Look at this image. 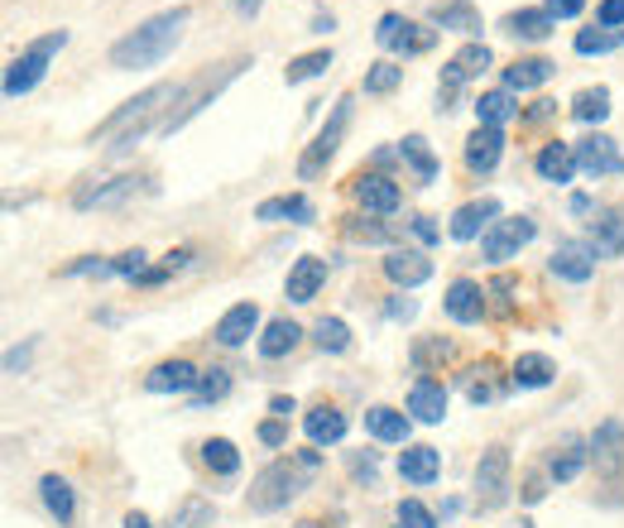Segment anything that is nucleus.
Returning <instances> with one entry per match:
<instances>
[{
  "label": "nucleus",
  "instance_id": "obj_1",
  "mask_svg": "<svg viewBox=\"0 0 624 528\" xmlns=\"http://www.w3.org/2000/svg\"><path fill=\"white\" fill-rule=\"evenodd\" d=\"M188 6H174V10H164L155 14V20H145L140 29H130L126 39H116L111 43V68L120 72H135V68H155L164 63L174 49H178V39H182V29H188Z\"/></svg>",
  "mask_w": 624,
  "mask_h": 528
},
{
  "label": "nucleus",
  "instance_id": "obj_2",
  "mask_svg": "<svg viewBox=\"0 0 624 528\" xmlns=\"http://www.w3.org/2000/svg\"><path fill=\"white\" fill-rule=\"evenodd\" d=\"M182 97H188V87H182V82H155V87H145L140 97L126 101L116 116H106L101 126L91 130V145H97V140H120L116 149H130L135 140H145L149 126H155V120L169 111V106H178ZM159 126H164V120H159Z\"/></svg>",
  "mask_w": 624,
  "mask_h": 528
},
{
  "label": "nucleus",
  "instance_id": "obj_3",
  "mask_svg": "<svg viewBox=\"0 0 624 528\" xmlns=\"http://www.w3.org/2000/svg\"><path fill=\"white\" fill-rule=\"evenodd\" d=\"M317 471V451H294L288 461H269L260 476L250 480V509L255 515H274V509H284L288 500H298L303 490H308V480Z\"/></svg>",
  "mask_w": 624,
  "mask_h": 528
},
{
  "label": "nucleus",
  "instance_id": "obj_4",
  "mask_svg": "<svg viewBox=\"0 0 624 528\" xmlns=\"http://www.w3.org/2000/svg\"><path fill=\"white\" fill-rule=\"evenodd\" d=\"M351 97H337L331 101V116H327V126L317 130V140L308 145V155L298 159V178H317L327 169V159L337 155V145H341V135H346V126H351Z\"/></svg>",
  "mask_w": 624,
  "mask_h": 528
},
{
  "label": "nucleus",
  "instance_id": "obj_5",
  "mask_svg": "<svg viewBox=\"0 0 624 528\" xmlns=\"http://www.w3.org/2000/svg\"><path fill=\"white\" fill-rule=\"evenodd\" d=\"M375 39H379V49H389V53H399V58H418V53H428L433 43H437V29L414 24V20H404V14L389 10V14H379Z\"/></svg>",
  "mask_w": 624,
  "mask_h": 528
},
{
  "label": "nucleus",
  "instance_id": "obj_6",
  "mask_svg": "<svg viewBox=\"0 0 624 528\" xmlns=\"http://www.w3.org/2000/svg\"><path fill=\"white\" fill-rule=\"evenodd\" d=\"M534 236H538V226L528 221V217H499L491 231L481 236V255H485V260H495V265H505V260H514V255H519Z\"/></svg>",
  "mask_w": 624,
  "mask_h": 528
},
{
  "label": "nucleus",
  "instance_id": "obj_7",
  "mask_svg": "<svg viewBox=\"0 0 624 528\" xmlns=\"http://www.w3.org/2000/svg\"><path fill=\"white\" fill-rule=\"evenodd\" d=\"M476 500L485 509H499L509 500V451L505 447H485L476 461Z\"/></svg>",
  "mask_w": 624,
  "mask_h": 528
},
{
  "label": "nucleus",
  "instance_id": "obj_8",
  "mask_svg": "<svg viewBox=\"0 0 624 528\" xmlns=\"http://www.w3.org/2000/svg\"><path fill=\"white\" fill-rule=\"evenodd\" d=\"M140 192H149V178L120 173V178H106V183H87V188H78L72 207H78V211H91V207H120V202L140 198Z\"/></svg>",
  "mask_w": 624,
  "mask_h": 528
},
{
  "label": "nucleus",
  "instance_id": "obj_9",
  "mask_svg": "<svg viewBox=\"0 0 624 528\" xmlns=\"http://www.w3.org/2000/svg\"><path fill=\"white\" fill-rule=\"evenodd\" d=\"M491 63H495V53L485 49V43H466V49H456V53H452V63L443 68V106H447L456 92H462L466 82H476Z\"/></svg>",
  "mask_w": 624,
  "mask_h": 528
},
{
  "label": "nucleus",
  "instance_id": "obj_10",
  "mask_svg": "<svg viewBox=\"0 0 624 528\" xmlns=\"http://www.w3.org/2000/svg\"><path fill=\"white\" fill-rule=\"evenodd\" d=\"M576 163H582V173L591 178H615L624 173V155L611 135H586L582 145H576Z\"/></svg>",
  "mask_w": 624,
  "mask_h": 528
},
{
  "label": "nucleus",
  "instance_id": "obj_11",
  "mask_svg": "<svg viewBox=\"0 0 624 528\" xmlns=\"http://www.w3.org/2000/svg\"><path fill=\"white\" fill-rule=\"evenodd\" d=\"M547 269L567 283H586L591 275H596V250H591L586 240H562V246L553 250V260H547Z\"/></svg>",
  "mask_w": 624,
  "mask_h": 528
},
{
  "label": "nucleus",
  "instance_id": "obj_12",
  "mask_svg": "<svg viewBox=\"0 0 624 528\" xmlns=\"http://www.w3.org/2000/svg\"><path fill=\"white\" fill-rule=\"evenodd\" d=\"M197 380H202V370L192 360H164V366L145 375V389L149 395H192Z\"/></svg>",
  "mask_w": 624,
  "mask_h": 528
},
{
  "label": "nucleus",
  "instance_id": "obj_13",
  "mask_svg": "<svg viewBox=\"0 0 624 528\" xmlns=\"http://www.w3.org/2000/svg\"><path fill=\"white\" fill-rule=\"evenodd\" d=\"M43 72H49V53L29 43V49L6 68V97L14 101V97H24V92H34V87L43 82Z\"/></svg>",
  "mask_w": 624,
  "mask_h": 528
},
{
  "label": "nucleus",
  "instance_id": "obj_14",
  "mask_svg": "<svg viewBox=\"0 0 624 528\" xmlns=\"http://www.w3.org/2000/svg\"><path fill=\"white\" fill-rule=\"evenodd\" d=\"M505 159V130L499 126H476L466 140V169L471 173H491Z\"/></svg>",
  "mask_w": 624,
  "mask_h": 528
},
{
  "label": "nucleus",
  "instance_id": "obj_15",
  "mask_svg": "<svg viewBox=\"0 0 624 528\" xmlns=\"http://www.w3.org/2000/svg\"><path fill=\"white\" fill-rule=\"evenodd\" d=\"M385 275L399 283V289H418V283H428L433 279V260L423 250H389L385 255Z\"/></svg>",
  "mask_w": 624,
  "mask_h": 528
},
{
  "label": "nucleus",
  "instance_id": "obj_16",
  "mask_svg": "<svg viewBox=\"0 0 624 528\" xmlns=\"http://www.w3.org/2000/svg\"><path fill=\"white\" fill-rule=\"evenodd\" d=\"M356 202L365 211H375V217H389V211H399V183L385 173H360L356 178Z\"/></svg>",
  "mask_w": 624,
  "mask_h": 528
},
{
  "label": "nucleus",
  "instance_id": "obj_17",
  "mask_svg": "<svg viewBox=\"0 0 624 528\" xmlns=\"http://www.w3.org/2000/svg\"><path fill=\"white\" fill-rule=\"evenodd\" d=\"M499 221V202L495 198H481V202H466V207H456V217H452V240H476L481 231H491V226Z\"/></svg>",
  "mask_w": 624,
  "mask_h": 528
},
{
  "label": "nucleus",
  "instance_id": "obj_18",
  "mask_svg": "<svg viewBox=\"0 0 624 528\" xmlns=\"http://www.w3.org/2000/svg\"><path fill=\"white\" fill-rule=\"evenodd\" d=\"M485 308H491V303H485V289L476 279H456L447 289V317H452V322L471 327V322H481V317H485Z\"/></svg>",
  "mask_w": 624,
  "mask_h": 528
},
{
  "label": "nucleus",
  "instance_id": "obj_19",
  "mask_svg": "<svg viewBox=\"0 0 624 528\" xmlns=\"http://www.w3.org/2000/svg\"><path fill=\"white\" fill-rule=\"evenodd\" d=\"M591 461H596V471H620L624 466V428L615 418H605L596 432H591Z\"/></svg>",
  "mask_w": 624,
  "mask_h": 528
},
{
  "label": "nucleus",
  "instance_id": "obj_20",
  "mask_svg": "<svg viewBox=\"0 0 624 528\" xmlns=\"http://www.w3.org/2000/svg\"><path fill=\"white\" fill-rule=\"evenodd\" d=\"M591 461V437H562V447L553 451V461H547V476L557 480V486H567V480L582 476V466Z\"/></svg>",
  "mask_w": 624,
  "mask_h": 528
},
{
  "label": "nucleus",
  "instance_id": "obj_21",
  "mask_svg": "<svg viewBox=\"0 0 624 528\" xmlns=\"http://www.w3.org/2000/svg\"><path fill=\"white\" fill-rule=\"evenodd\" d=\"M303 432H308L313 447H337L346 437V414L331 409V404H317V409L303 414Z\"/></svg>",
  "mask_w": 624,
  "mask_h": 528
},
{
  "label": "nucleus",
  "instance_id": "obj_22",
  "mask_svg": "<svg viewBox=\"0 0 624 528\" xmlns=\"http://www.w3.org/2000/svg\"><path fill=\"white\" fill-rule=\"evenodd\" d=\"M591 250H596V260H615V255H624V211L611 207L601 211L596 221H591Z\"/></svg>",
  "mask_w": 624,
  "mask_h": 528
},
{
  "label": "nucleus",
  "instance_id": "obj_23",
  "mask_svg": "<svg viewBox=\"0 0 624 528\" xmlns=\"http://www.w3.org/2000/svg\"><path fill=\"white\" fill-rule=\"evenodd\" d=\"M323 283H327V260H317V255H303V260L288 269V303H313Z\"/></svg>",
  "mask_w": 624,
  "mask_h": 528
},
{
  "label": "nucleus",
  "instance_id": "obj_24",
  "mask_svg": "<svg viewBox=\"0 0 624 528\" xmlns=\"http://www.w3.org/2000/svg\"><path fill=\"white\" fill-rule=\"evenodd\" d=\"M437 471H443V451L437 447H404L399 451V476L408 486H433Z\"/></svg>",
  "mask_w": 624,
  "mask_h": 528
},
{
  "label": "nucleus",
  "instance_id": "obj_25",
  "mask_svg": "<svg viewBox=\"0 0 624 528\" xmlns=\"http://www.w3.org/2000/svg\"><path fill=\"white\" fill-rule=\"evenodd\" d=\"M255 327H260V308L255 303H236L231 312H221V322H217V337L221 346H246L250 337H255Z\"/></svg>",
  "mask_w": 624,
  "mask_h": 528
},
{
  "label": "nucleus",
  "instance_id": "obj_26",
  "mask_svg": "<svg viewBox=\"0 0 624 528\" xmlns=\"http://www.w3.org/2000/svg\"><path fill=\"white\" fill-rule=\"evenodd\" d=\"M408 414H414L418 422H443L447 418V389L437 380H418L414 389H408Z\"/></svg>",
  "mask_w": 624,
  "mask_h": 528
},
{
  "label": "nucleus",
  "instance_id": "obj_27",
  "mask_svg": "<svg viewBox=\"0 0 624 528\" xmlns=\"http://www.w3.org/2000/svg\"><path fill=\"white\" fill-rule=\"evenodd\" d=\"M538 173L547 178V183H572L576 173H582V163H576V145H543L538 155Z\"/></svg>",
  "mask_w": 624,
  "mask_h": 528
},
{
  "label": "nucleus",
  "instance_id": "obj_28",
  "mask_svg": "<svg viewBox=\"0 0 624 528\" xmlns=\"http://www.w3.org/2000/svg\"><path fill=\"white\" fill-rule=\"evenodd\" d=\"M433 29H456V34H476L481 10L471 0H437L433 6Z\"/></svg>",
  "mask_w": 624,
  "mask_h": 528
},
{
  "label": "nucleus",
  "instance_id": "obj_29",
  "mask_svg": "<svg viewBox=\"0 0 624 528\" xmlns=\"http://www.w3.org/2000/svg\"><path fill=\"white\" fill-rule=\"evenodd\" d=\"M365 428H370V437H379V442H408V422L399 409H385V404H375V409H365Z\"/></svg>",
  "mask_w": 624,
  "mask_h": 528
},
{
  "label": "nucleus",
  "instance_id": "obj_30",
  "mask_svg": "<svg viewBox=\"0 0 624 528\" xmlns=\"http://www.w3.org/2000/svg\"><path fill=\"white\" fill-rule=\"evenodd\" d=\"M39 495H43V505H49V515L63 524V528L78 519V500H72V486H68L63 476H43L39 480Z\"/></svg>",
  "mask_w": 624,
  "mask_h": 528
},
{
  "label": "nucleus",
  "instance_id": "obj_31",
  "mask_svg": "<svg viewBox=\"0 0 624 528\" xmlns=\"http://www.w3.org/2000/svg\"><path fill=\"white\" fill-rule=\"evenodd\" d=\"M298 337H303V327H298V322H288V317H274V322H265L260 356H265V360H284V356L298 346Z\"/></svg>",
  "mask_w": 624,
  "mask_h": 528
},
{
  "label": "nucleus",
  "instance_id": "obj_32",
  "mask_svg": "<svg viewBox=\"0 0 624 528\" xmlns=\"http://www.w3.org/2000/svg\"><path fill=\"white\" fill-rule=\"evenodd\" d=\"M553 375H557V366L543 351H524L519 360H514V385L519 389H547L553 385Z\"/></svg>",
  "mask_w": 624,
  "mask_h": 528
},
{
  "label": "nucleus",
  "instance_id": "obj_33",
  "mask_svg": "<svg viewBox=\"0 0 624 528\" xmlns=\"http://www.w3.org/2000/svg\"><path fill=\"white\" fill-rule=\"evenodd\" d=\"M519 116V101H514L509 87H495V92H481L476 101V120L481 126H505V120Z\"/></svg>",
  "mask_w": 624,
  "mask_h": 528
},
{
  "label": "nucleus",
  "instance_id": "obj_34",
  "mask_svg": "<svg viewBox=\"0 0 624 528\" xmlns=\"http://www.w3.org/2000/svg\"><path fill=\"white\" fill-rule=\"evenodd\" d=\"M255 217L260 221H298V226H308L313 221V202L308 198H265L260 207H255Z\"/></svg>",
  "mask_w": 624,
  "mask_h": 528
},
{
  "label": "nucleus",
  "instance_id": "obj_35",
  "mask_svg": "<svg viewBox=\"0 0 624 528\" xmlns=\"http://www.w3.org/2000/svg\"><path fill=\"white\" fill-rule=\"evenodd\" d=\"M547 78H553V63H547V58H519L514 68H505L509 92H534V87H543Z\"/></svg>",
  "mask_w": 624,
  "mask_h": 528
},
{
  "label": "nucleus",
  "instance_id": "obj_36",
  "mask_svg": "<svg viewBox=\"0 0 624 528\" xmlns=\"http://www.w3.org/2000/svg\"><path fill=\"white\" fill-rule=\"evenodd\" d=\"M399 159H404L408 169L418 173V183H433V178H437V155L428 149V140H423V135H404Z\"/></svg>",
  "mask_w": 624,
  "mask_h": 528
},
{
  "label": "nucleus",
  "instance_id": "obj_37",
  "mask_svg": "<svg viewBox=\"0 0 624 528\" xmlns=\"http://www.w3.org/2000/svg\"><path fill=\"white\" fill-rule=\"evenodd\" d=\"M505 29H509V34L514 39H547V34H553V29H557V20H553V14H547V10H514L509 14V20H505Z\"/></svg>",
  "mask_w": 624,
  "mask_h": 528
},
{
  "label": "nucleus",
  "instance_id": "obj_38",
  "mask_svg": "<svg viewBox=\"0 0 624 528\" xmlns=\"http://www.w3.org/2000/svg\"><path fill=\"white\" fill-rule=\"evenodd\" d=\"M202 461H207V471H217V476H236L240 471V451H236L231 437H207Z\"/></svg>",
  "mask_w": 624,
  "mask_h": 528
},
{
  "label": "nucleus",
  "instance_id": "obj_39",
  "mask_svg": "<svg viewBox=\"0 0 624 528\" xmlns=\"http://www.w3.org/2000/svg\"><path fill=\"white\" fill-rule=\"evenodd\" d=\"M572 116L582 120V126H601V120L611 116V92H605V87H586V92H576Z\"/></svg>",
  "mask_w": 624,
  "mask_h": 528
},
{
  "label": "nucleus",
  "instance_id": "obj_40",
  "mask_svg": "<svg viewBox=\"0 0 624 528\" xmlns=\"http://www.w3.org/2000/svg\"><path fill=\"white\" fill-rule=\"evenodd\" d=\"M313 341L323 346L327 356H341L346 346H351V327H346L341 317H317V322H313Z\"/></svg>",
  "mask_w": 624,
  "mask_h": 528
},
{
  "label": "nucleus",
  "instance_id": "obj_41",
  "mask_svg": "<svg viewBox=\"0 0 624 528\" xmlns=\"http://www.w3.org/2000/svg\"><path fill=\"white\" fill-rule=\"evenodd\" d=\"M620 43H624V34H615V29H582V34H576L572 39V49L576 53H582V58H591V53H611V49H620Z\"/></svg>",
  "mask_w": 624,
  "mask_h": 528
},
{
  "label": "nucleus",
  "instance_id": "obj_42",
  "mask_svg": "<svg viewBox=\"0 0 624 528\" xmlns=\"http://www.w3.org/2000/svg\"><path fill=\"white\" fill-rule=\"evenodd\" d=\"M331 68V49H313V53H298L294 63L284 68V78L288 82H308V78H317V72H327Z\"/></svg>",
  "mask_w": 624,
  "mask_h": 528
},
{
  "label": "nucleus",
  "instance_id": "obj_43",
  "mask_svg": "<svg viewBox=\"0 0 624 528\" xmlns=\"http://www.w3.org/2000/svg\"><path fill=\"white\" fill-rule=\"evenodd\" d=\"M226 389H231V375L211 366V370H202V380H197L192 404H217V399H226Z\"/></svg>",
  "mask_w": 624,
  "mask_h": 528
},
{
  "label": "nucleus",
  "instance_id": "obj_44",
  "mask_svg": "<svg viewBox=\"0 0 624 528\" xmlns=\"http://www.w3.org/2000/svg\"><path fill=\"white\" fill-rule=\"evenodd\" d=\"M399 82H404V68L399 63H375L370 72H365V92H370V97H385Z\"/></svg>",
  "mask_w": 624,
  "mask_h": 528
},
{
  "label": "nucleus",
  "instance_id": "obj_45",
  "mask_svg": "<svg viewBox=\"0 0 624 528\" xmlns=\"http://www.w3.org/2000/svg\"><path fill=\"white\" fill-rule=\"evenodd\" d=\"M188 265H192V246H178V250L164 255V265H159V269H145L140 283H164L169 275H178V269H188Z\"/></svg>",
  "mask_w": 624,
  "mask_h": 528
},
{
  "label": "nucleus",
  "instance_id": "obj_46",
  "mask_svg": "<svg viewBox=\"0 0 624 528\" xmlns=\"http://www.w3.org/2000/svg\"><path fill=\"white\" fill-rule=\"evenodd\" d=\"M399 524L404 528H437V515L423 500H399Z\"/></svg>",
  "mask_w": 624,
  "mask_h": 528
},
{
  "label": "nucleus",
  "instance_id": "obj_47",
  "mask_svg": "<svg viewBox=\"0 0 624 528\" xmlns=\"http://www.w3.org/2000/svg\"><path fill=\"white\" fill-rule=\"evenodd\" d=\"M217 519V509H211L207 500H188L178 509V528H192V524H211Z\"/></svg>",
  "mask_w": 624,
  "mask_h": 528
},
{
  "label": "nucleus",
  "instance_id": "obj_48",
  "mask_svg": "<svg viewBox=\"0 0 624 528\" xmlns=\"http://www.w3.org/2000/svg\"><path fill=\"white\" fill-rule=\"evenodd\" d=\"M111 275H126V279H140L145 275V250H126L111 260Z\"/></svg>",
  "mask_w": 624,
  "mask_h": 528
},
{
  "label": "nucleus",
  "instance_id": "obj_49",
  "mask_svg": "<svg viewBox=\"0 0 624 528\" xmlns=\"http://www.w3.org/2000/svg\"><path fill=\"white\" fill-rule=\"evenodd\" d=\"M260 442H265V447H284V442H288V422H284V418L260 422Z\"/></svg>",
  "mask_w": 624,
  "mask_h": 528
},
{
  "label": "nucleus",
  "instance_id": "obj_50",
  "mask_svg": "<svg viewBox=\"0 0 624 528\" xmlns=\"http://www.w3.org/2000/svg\"><path fill=\"white\" fill-rule=\"evenodd\" d=\"M547 14H553V20H576V14L586 10V0H547L543 6Z\"/></svg>",
  "mask_w": 624,
  "mask_h": 528
},
{
  "label": "nucleus",
  "instance_id": "obj_51",
  "mask_svg": "<svg viewBox=\"0 0 624 528\" xmlns=\"http://www.w3.org/2000/svg\"><path fill=\"white\" fill-rule=\"evenodd\" d=\"M596 20H601V29H620L624 24V0H605Z\"/></svg>",
  "mask_w": 624,
  "mask_h": 528
},
{
  "label": "nucleus",
  "instance_id": "obj_52",
  "mask_svg": "<svg viewBox=\"0 0 624 528\" xmlns=\"http://www.w3.org/2000/svg\"><path fill=\"white\" fill-rule=\"evenodd\" d=\"M466 395H471V404H491V399H499V389H495L491 380H471Z\"/></svg>",
  "mask_w": 624,
  "mask_h": 528
},
{
  "label": "nucleus",
  "instance_id": "obj_53",
  "mask_svg": "<svg viewBox=\"0 0 624 528\" xmlns=\"http://www.w3.org/2000/svg\"><path fill=\"white\" fill-rule=\"evenodd\" d=\"M385 312L394 317V322H408V317L418 312V303H414V298H389V308H385Z\"/></svg>",
  "mask_w": 624,
  "mask_h": 528
},
{
  "label": "nucleus",
  "instance_id": "obj_54",
  "mask_svg": "<svg viewBox=\"0 0 624 528\" xmlns=\"http://www.w3.org/2000/svg\"><path fill=\"white\" fill-rule=\"evenodd\" d=\"M414 236H418V240H428V246H433V240H437V226H433L428 217H414Z\"/></svg>",
  "mask_w": 624,
  "mask_h": 528
},
{
  "label": "nucleus",
  "instance_id": "obj_55",
  "mask_svg": "<svg viewBox=\"0 0 624 528\" xmlns=\"http://www.w3.org/2000/svg\"><path fill=\"white\" fill-rule=\"evenodd\" d=\"M269 409H274V414H279V418H288V414H294V399H284V395H274V399H269Z\"/></svg>",
  "mask_w": 624,
  "mask_h": 528
},
{
  "label": "nucleus",
  "instance_id": "obj_56",
  "mask_svg": "<svg viewBox=\"0 0 624 528\" xmlns=\"http://www.w3.org/2000/svg\"><path fill=\"white\" fill-rule=\"evenodd\" d=\"M24 360H29V346H24V351H10V356H6V370L14 375V370H20V366H24Z\"/></svg>",
  "mask_w": 624,
  "mask_h": 528
},
{
  "label": "nucleus",
  "instance_id": "obj_57",
  "mask_svg": "<svg viewBox=\"0 0 624 528\" xmlns=\"http://www.w3.org/2000/svg\"><path fill=\"white\" fill-rule=\"evenodd\" d=\"M524 500H528V505H534V500H543V480H538V476L524 486Z\"/></svg>",
  "mask_w": 624,
  "mask_h": 528
},
{
  "label": "nucleus",
  "instance_id": "obj_58",
  "mask_svg": "<svg viewBox=\"0 0 624 528\" xmlns=\"http://www.w3.org/2000/svg\"><path fill=\"white\" fill-rule=\"evenodd\" d=\"M126 528H155V524H149V515H140V509H130V515H126Z\"/></svg>",
  "mask_w": 624,
  "mask_h": 528
},
{
  "label": "nucleus",
  "instance_id": "obj_59",
  "mask_svg": "<svg viewBox=\"0 0 624 528\" xmlns=\"http://www.w3.org/2000/svg\"><path fill=\"white\" fill-rule=\"evenodd\" d=\"M236 10L240 14H255V10H260V0H236Z\"/></svg>",
  "mask_w": 624,
  "mask_h": 528
},
{
  "label": "nucleus",
  "instance_id": "obj_60",
  "mask_svg": "<svg viewBox=\"0 0 624 528\" xmlns=\"http://www.w3.org/2000/svg\"><path fill=\"white\" fill-rule=\"evenodd\" d=\"M294 528H323V524H317V519H298Z\"/></svg>",
  "mask_w": 624,
  "mask_h": 528
},
{
  "label": "nucleus",
  "instance_id": "obj_61",
  "mask_svg": "<svg viewBox=\"0 0 624 528\" xmlns=\"http://www.w3.org/2000/svg\"><path fill=\"white\" fill-rule=\"evenodd\" d=\"M519 528H534V524H519Z\"/></svg>",
  "mask_w": 624,
  "mask_h": 528
}]
</instances>
